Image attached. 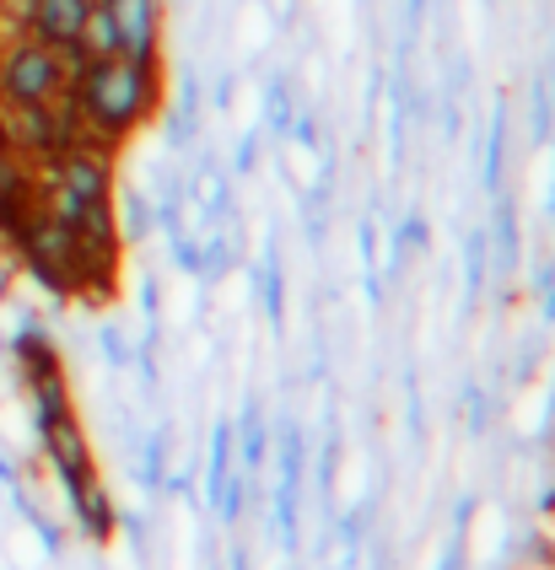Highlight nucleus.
<instances>
[{
    "instance_id": "nucleus-4",
    "label": "nucleus",
    "mask_w": 555,
    "mask_h": 570,
    "mask_svg": "<svg viewBox=\"0 0 555 570\" xmlns=\"http://www.w3.org/2000/svg\"><path fill=\"white\" fill-rule=\"evenodd\" d=\"M103 6L119 28V55L157 60V0H103Z\"/></svg>"
},
{
    "instance_id": "nucleus-2",
    "label": "nucleus",
    "mask_w": 555,
    "mask_h": 570,
    "mask_svg": "<svg viewBox=\"0 0 555 570\" xmlns=\"http://www.w3.org/2000/svg\"><path fill=\"white\" fill-rule=\"evenodd\" d=\"M70 87L66 70V49H49L38 38H22L6 49L0 60V97L11 108H43V102H60V92Z\"/></svg>"
},
{
    "instance_id": "nucleus-1",
    "label": "nucleus",
    "mask_w": 555,
    "mask_h": 570,
    "mask_svg": "<svg viewBox=\"0 0 555 570\" xmlns=\"http://www.w3.org/2000/svg\"><path fill=\"white\" fill-rule=\"evenodd\" d=\"M152 60H130V55H108V60H81L76 70V108L98 135H125L152 114Z\"/></svg>"
},
{
    "instance_id": "nucleus-3",
    "label": "nucleus",
    "mask_w": 555,
    "mask_h": 570,
    "mask_svg": "<svg viewBox=\"0 0 555 570\" xmlns=\"http://www.w3.org/2000/svg\"><path fill=\"white\" fill-rule=\"evenodd\" d=\"M28 11V28H33L38 43H49V49H76V38L87 28V11H93V0H28L22 6Z\"/></svg>"
}]
</instances>
